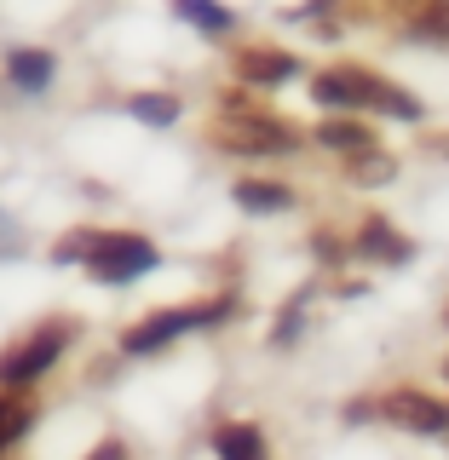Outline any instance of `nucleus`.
Instances as JSON below:
<instances>
[{"label": "nucleus", "mask_w": 449, "mask_h": 460, "mask_svg": "<svg viewBox=\"0 0 449 460\" xmlns=\"http://www.w3.org/2000/svg\"><path fill=\"white\" fill-rule=\"evenodd\" d=\"M225 316H237V299H230V294H213V299H202V305L150 311L144 323H133V328L121 334V351H127V357H156V351H167L173 340L196 334V328H220Z\"/></svg>", "instance_id": "f257e3e1"}, {"label": "nucleus", "mask_w": 449, "mask_h": 460, "mask_svg": "<svg viewBox=\"0 0 449 460\" xmlns=\"http://www.w3.org/2000/svg\"><path fill=\"white\" fill-rule=\"evenodd\" d=\"M213 144L225 155H294L300 150V133L283 121V115H259V110H225L213 121Z\"/></svg>", "instance_id": "f03ea898"}, {"label": "nucleus", "mask_w": 449, "mask_h": 460, "mask_svg": "<svg viewBox=\"0 0 449 460\" xmlns=\"http://www.w3.org/2000/svg\"><path fill=\"white\" fill-rule=\"evenodd\" d=\"M156 265H162V248L150 236H133V230H98L93 253H86V277L104 288H127V282L150 277Z\"/></svg>", "instance_id": "7ed1b4c3"}, {"label": "nucleus", "mask_w": 449, "mask_h": 460, "mask_svg": "<svg viewBox=\"0 0 449 460\" xmlns=\"http://www.w3.org/2000/svg\"><path fill=\"white\" fill-rule=\"evenodd\" d=\"M69 340H76L69 323H40L35 334H23L12 351H0V392H29L40 374L58 368V357L69 351Z\"/></svg>", "instance_id": "20e7f679"}, {"label": "nucleus", "mask_w": 449, "mask_h": 460, "mask_svg": "<svg viewBox=\"0 0 449 460\" xmlns=\"http://www.w3.org/2000/svg\"><path fill=\"white\" fill-rule=\"evenodd\" d=\"M381 420L398 431H415V438H449V402H438L432 392H415V385H398V392L381 397Z\"/></svg>", "instance_id": "39448f33"}, {"label": "nucleus", "mask_w": 449, "mask_h": 460, "mask_svg": "<svg viewBox=\"0 0 449 460\" xmlns=\"http://www.w3.org/2000/svg\"><path fill=\"white\" fill-rule=\"evenodd\" d=\"M352 75H357V115L374 110V115H392V121H421V98L415 93H403L398 81H386L381 69H364V64H352Z\"/></svg>", "instance_id": "423d86ee"}, {"label": "nucleus", "mask_w": 449, "mask_h": 460, "mask_svg": "<svg viewBox=\"0 0 449 460\" xmlns=\"http://www.w3.org/2000/svg\"><path fill=\"white\" fill-rule=\"evenodd\" d=\"M352 259H374V265H409V259H415V242L403 236L392 219L369 213V219L357 225V236H352Z\"/></svg>", "instance_id": "0eeeda50"}, {"label": "nucleus", "mask_w": 449, "mask_h": 460, "mask_svg": "<svg viewBox=\"0 0 449 460\" xmlns=\"http://www.w3.org/2000/svg\"><path fill=\"white\" fill-rule=\"evenodd\" d=\"M237 75H242V86H288L300 75V58L283 52V47H242Z\"/></svg>", "instance_id": "6e6552de"}, {"label": "nucleus", "mask_w": 449, "mask_h": 460, "mask_svg": "<svg viewBox=\"0 0 449 460\" xmlns=\"http://www.w3.org/2000/svg\"><path fill=\"white\" fill-rule=\"evenodd\" d=\"M317 144L335 150V155H346V162L381 150V138H374V127L364 121V115H328V121H317Z\"/></svg>", "instance_id": "1a4fd4ad"}, {"label": "nucleus", "mask_w": 449, "mask_h": 460, "mask_svg": "<svg viewBox=\"0 0 449 460\" xmlns=\"http://www.w3.org/2000/svg\"><path fill=\"white\" fill-rule=\"evenodd\" d=\"M52 75H58V58L47 47H12L6 52V81L18 93H47Z\"/></svg>", "instance_id": "9d476101"}, {"label": "nucleus", "mask_w": 449, "mask_h": 460, "mask_svg": "<svg viewBox=\"0 0 449 460\" xmlns=\"http://www.w3.org/2000/svg\"><path fill=\"white\" fill-rule=\"evenodd\" d=\"M230 201H237L242 213H259V219H265V213H288V208H294V190L277 184V179H237V184H230Z\"/></svg>", "instance_id": "9b49d317"}, {"label": "nucleus", "mask_w": 449, "mask_h": 460, "mask_svg": "<svg viewBox=\"0 0 449 460\" xmlns=\"http://www.w3.org/2000/svg\"><path fill=\"white\" fill-rule=\"evenodd\" d=\"M311 98L323 110H335V115H357V75H352V64L317 69V75H311Z\"/></svg>", "instance_id": "f8f14e48"}, {"label": "nucleus", "mask_w": 449, "mask_h": 460, "mask_svg": "<svg viewBox=\"0 0 449 460\" xmlns=\"http://www.w3.org/2000/svg\"><path fill=\"white\" fill-rule=\"evenodd\" d=\"M213 455L220 460H265V431H259L254 420H225L213 426Z\"/></svg>", "instance_id": "ddd939ff"}, {"label": "nucleus", "mask_w": 449, "mask_h": 460, "mask_svg": "<svg viewBox=\"0 0 449 460\" xmlns=\"http://www.w3.org/2000/svg\"><path fill=\"white\" fill-rule=\"evenodd\" d=\"M167 6L179 12V18L191 23L202 40H225L230 29H237V12H230V6H220V0H167Z\"/></svg>", "instance_id": "4468645a"}, {"label": "nucleus", "mask_w": 449, "mask_h": 460, "mask_svg": "<svg viewBox=\"0 0 449 460\" xmlns=\"http://www.w3.org/2000/svg\"><path fill=\"white\" fill-rule=\"evenodd\" d=\"M35 420H40V402L29 397V392H0V455L18 449Z\"/></svg>", "instance_id": "2eb2a0df"}, {"label": "nucleus", "mask_w": 449, "mask_h": 460, "mask_svg": "<svg viewBox=\"0 0 449 460\" xmlns=\"http://www.w3.org/2000/svg\"><path fill=\"white\" fill-rule=\"evenodd\" d=\"M403 35L421 40V47H449V0H427V6L403 23Z\"/></svg>", "instance_id": "dca6fc26"}, {"label": "nucleus", "mask_w": 449, "mask_h": 460, "mask_svg": "<svg viewBox=\"0 0 449 460\" xmlns=\"http://www.w3.org/2000/svg\"><path fill=\"white\" fill-rule=\"evenodd\" d=\"M127 115L144 121V127H173L179 121V98L173 93H133L127 98Z\"/></svg>", "instance_id": "f3484780"}, {"label": "nucleus", "mask_w": 449, "mask_h": 460, "mask_svg": "<svg viewBox=\"0 0 449 460\" xmlns=\"http://www.w3.org/2000/svg\"><path fill=\"white\" fill-rule=\"evenodd\" d=\"M306 305H311V288H300V294L283 305V316L271 323V345H277V351H288V345H300V334H306Z\"/></svg>", "instance_id": "a211bd4d"}, {"label": "nucleus", "mask_w": 449, "mask_h": 460, "mask_svg": "<svg viewBox=\"0 0 449 460\" xmlns=\"http://www.w3.org/2000/svg\"><path fill=\"white\" fill-rule=\"evenodd\" d=\"M346 179H352V184H392L398 179V162H392V155H381V150L352 155V162H346Z\"/></svg>", "instance_id": "6ab92c4d"}, {"label": "nucleus", "mask_w": 449, "mask_h": 460, "mask_svg": "<svg viewBox=\"0 0 449 460\" xmlns=\"http://www.w3.org/2000/svg\"><path fill=\"white\" fill-rule=\"evenodd\" d=\"M93 242H98V230H64V236H58V248H52V259H58V265H86Z\"/></svg>", "instance_id": "aec40b11"}, {"label": "nucleus", "mask_w": 449, "mask_h": 460, "mask_svg": "<svg viewBox=\"0 0 449 460\" xmlns=\"http://www.w3.org/2000/svg\"><path fill=\"white\" fill-rule=\"evenodd\" d=\"M311 253L323 259V265H346V253H352V248H340L335 230H317V236H311Z\"/></svg>", "instance_id": "412c9836"}, {"label": "nucleus", "mask_w": 449, "mask_h": 460, "mask_svg": "<svg viewBox=\"0 0 449 460\" xmlns=\"http://www.w3.org/2000/svg\"><path fill=\"white\" fill-rule=\"evenodd\" d=\"M346 426H364V420H381V397H352L346 402Z\"/></svg>", "instance_id": "4be33fe9"}, {"label": "nucleus", "mask_w": 449, "mask_h": 460, "mask_svg": "<svg viewBox=\"0 0 449 460\" xmlns=\"http://www.w3.org/2000/svg\"><path fill=\"white\" fill-rule=\"evenodd\" d=\"M86 460H127V443H121V438H110V443H98V449L86 455Z\"/></svg>", "instance_id": "5701e85b"}, {"label": "nucleus", "mask_w": 449, "mask_h": 460, "mask_svg": "<svg viewBox=\"0 0 449 460\" xmlns=\"http://www.w3.org/2000/svg\"><path fill=\"white\" fill-rule=\"evenodd\" d=\"M12 248H18V225L0 213V253H12Z\"/></svg>", "instance_id": "b1692460"}, {"label": "nucleus", "mask_w": 449, "mask_h": 460, "mask_svg": "<svg viewBox=\"0 0 449 460\" xmlns=\"http://www.w3.org/2000/svg\"><path fill=\"white\" fill-rule=\"evenodd\" d=\"M444 380H449V357H444Z\"/></svg>", "instance_id": "393cba45"}, {"label": "nucleus", "mask_w": 449, "mask_h": 460, "mask_svg": "<svg viewBox=\"0 0 449 460\" xmlns=\"http://www.w3.org/2000/svg\"><path fill=\"white\" fill-rule=\"evenodd\" d=\"M444 323H449V311H444Z\"/></svg>", "instance_id": "a878e982"}]
</instances>
